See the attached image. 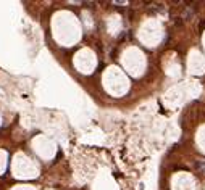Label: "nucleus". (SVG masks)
I'll list each match as a JSON object with an SVG mask.
<instances>
[]
</instances>
